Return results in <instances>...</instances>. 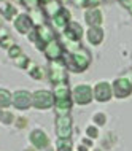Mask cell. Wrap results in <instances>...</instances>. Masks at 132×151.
Segmentation results:
<instances>
[{
    "mask_svg": "<svg viewBox=\"0 0 132 151\" xmlns=\"http://www.w3.org/2000/svg\"><path fill=\"white\" fill-rule=\"evenodd\" d=\"M65 65H67V70L72 73H81L84 70H88V67L92 62V56H91L89 50L81 46L80 50H76L75 52H67L65 54Z\"/></svg>",
    "mask_w": 132,
    "mask_h": 151,
    "instance_id": "1",
    "label": "cell"
},
{
    "mask_svg": "<svg viewBox=\"0 0 132 151\" xmlns=\"http://www.w3.org/2000/svg\"><path fill=\"white\" fill-rule=\"evenodd\" d=\"M56 30L53 29L49 24H43V26H37L30 34L27 35V40L30 42L37 50L40 51H45L46 45L53 40H56Z\"/></svg>",
    "mask_w": 132,
    "mask_h": 151,
    "instance_id": "2",
    "label": "cell"
},
{
    "mask_svg": "<svg viewBox=\"0 0 132 151\" xmlns=\"http://www.w3.org/2000/svg\"><path fill=\"white\" fill-rule=\"evenodd\" d=\"M48 80L53 83V86L61 83H69V70L64 59H59L56 62H48Z\"/></svg>",
    "mask_w": 132,
    "mask_h": 151,
    "instance_id": "3",
    "label": "cell"
},
{
    "mask_svg": "<svg viewBox=\"0 0 132 151\" xmlns=\"http://www.w3.org/2000/svg\"><path fill=\"white\" fill-rule=\"evenodd\" d=\"M72 99L76 105H89L94 100V89L89 84H78L72 91Z\"/></svg>",
    "mask_w": 132,
    "mask_h": 151,
    "instance_id": "4",
    "label": "cell"
},
{
    "mask_svg": "<svg viewBox=\"0 0 132 151\" xmlns=\"http://www.w3.org/2000/svg\"><path fill=\"white\" fill-rule=\"evenodd\" d=\"M43 54H45V58H46L48 62H56V60H59V59H64V56L67 54V51H65L64 43L61 42L59 38H56V40H53V42H49L46 45Z\"/></svg>",
    "mask_w": 132,
    "mask_h": 151,
    "instance_id": "5",
    "label": "cell"
},
{
    "mask_svg": "<svg viewBox=\"0 0 132 151\" xmlns=\"http://www.w3.org/2000/svg\"><path fill=\"white\" fill-rule=\"evenodd\" d=\"M34 97V107L38 110H48L54 107V94L51 91H45V89H40V91H35L32 94Z\"/></svg>",
    "mask_w": 132,
    "mask_h": 151,
    "instance_id": "6",
    "label": "cell"
},
{
    "mask_svg": "<svg viewBox=\"0 0 132 151\" xmlns=\"http://www.w3.org/2000/svg\"><path fill=\"white\" fill-rule=\"evenodd\" d=\"M113 86V96L116 99H126L132 94V81L127 76H119L111 83Z\"/></svg>",
    "mask_w": 132,
    "mask_h": 151,
    "instance_id": "7",
    "label": "cell"
},
{
    "mask_svg": "<svg viewBox=\"0 0 132 151\" xmlns=\"http://www.w3.org/2000/svg\"><path fill=\"white\" fill-rule=\"evenodd\" d=\"M13 27L18 34L21 35H29L32 30L35 29V22L32 19L30 14H26V13H21L18 18L13 21Z\"/></svg>",
    "mask_w": 132,
    "mask_h": 151,
    "instance_id": "8",
    "label": "cell"
},
{
    "mask_svg": "<svg viewBox=\"0 0 132 151\" xmlns=\"http://www.w3.org/2000/svg\"><path fill=\"white\" fill-rule=\"evenodd\" d=\"M11 105L16 110H27L34 105V97L26 89H19V91L13 92V102H11Z\"/></svg>",
    "mask_w": 132,
    "mask_h": 151,
    "instance_id": "9",
    "label": "cell"
},
{
    "mask_svg": "<svg viewBox=\"0 0 132 151\" xmlns=\"http://www.w3.org/2000/svg\"><path fill=\"white\" fill-rule=\"evenodd\" d=\"M73 121L70 115L57 116L56 118V135L59 138H70L73 132Z\"/></svg>",
    "mask_w": 132,
    "mask_h": 151,
    "instance_id": "10",
    "label": "cell"
},
{
    "mask_svg": "<svg viewBox=\"0 0 132 151\" xmlns=\"http://www.w3.org/2000/svg\"><path fill=\"white\" fill-rule=\"evenodd\" d=\"M94 89V100L97 102H108L111 97H113V86L108 83V81H99Z\"/></svg>",
    "mask_w": 132,
    "mask_h": 151,
    "instance_id": "11",
    "label": "cell"
},
{
    "mask_svg": "<svg viewBox=\"0 0 132 151\" xmlns=\"http://www.w3.org/2000/svg\"><path fill=\"white\" fill-rule=\"evenodd\" d=\"M49 22H51V27L54 30H59V32H64L65 29H67V26L70 22H72V14H70V11L67 10V8H62V10L57 13L54 18L49 19Z\"/></svg>",
    "mask_w": 132,
    "mask_h": 151,
    "instance_id": "12",
    "label": "cell"
},
{
    "mask_svg": "<svg viewBox=\"0 0 132 151\" xmlns=\"http://www.w3.org/2000/svg\"><path fill=\"white\" fill-rule=\"evenodd\" d=\"M62 37L65 40H70V42H76V43H81V38L84 37V29L80 22L76 21H72L67 26V29L62 32Z\"/></svg>",
    "mask_w": 132,
    "mask_h": 151,
    "instance_id": "13",
    "label": "cell"
},
{
    "mask_svg": "<svg viewBox=\"0 0 132 151\" xmlns=\"http://www.w3.org/2000/svg\"><path fill=\"white\" fill-rule=\"evenodd\" d=\"M84 22L88 24V27H102L104 14L99 8H88L84 11Z\"/></svg>",
    "mask_w": 132,
    "mask_h": 151,
    "instance_id": "14",
    "label": "cell"
},
{
    "mask_svg": "<svg viewBox=\"0 0 132 151\" xmlns=\"http://www.w3.org/2000/svg\"><path fill=\"white\" fill-rule=\"evenodd\" d=\"M84 37H86V42L92 46H99L102 42H104V29L102 27H88V30L84 32Z\"/></svg>",
    "mask_w": 132,
    "mask_h": 151,
    "instance_id": "15",
    "label": "cell"
},
{
    "mask_svg": "<svg viewBox=\"0 0 132 151\" xmlns=\"http://www.w3.org/2000/svg\"><path fill=\"white\" fill-rule=\"evenodd\" d=\"M29 140H30V143L34 145L35 148H38V150H45V148L49 145L48 135L43 132V130H40V129L32 130L30 135H29Z\"/></svg>",
    "mask_w": 132,
    "mask_h": 151,
    "instance_id": "16",
    "label": "cell"
},
{
    "mask_svg": "<svg viewBox=\"0 0 132 151\" xmlns=\"http://www.w3.org/2000/svg\"><path fill=\"white\" fill-rule=\"evenodd\" d=\"M73 104H75V102H73L72 97H69V99H56L54 110H56L57 116L69 115V113L72 111V108H73Z\"/></svg>",
    "mask_w": 132,
    "mask_h": 151,
    "instance_id": "17",
    "label": "cell"
},
{
    "mask_svg": "<svg viewBox=\"0 0 132 151\" xmlns=\"http://www.w3.org/2000/svg\"><path fill=\"white\" fill-rule=\"evenodd\" d=\"M62 8H64V5H62L61 0H49V2H46V3H43V5H42V10H43V13L46 14L48 19L54 18V16L59 13Z\"/></svg>",
    "mask_w": 132,
    "mask_h": 151,
    "instance_id": "18",
    "label": "cell"
},
{
    "mask_svg": "<svg viewBox=\"0 0 132 151\" xmlns=\"http://www.w3.org/2000/svg\"><path fill=\"white\" fill-rule=\"evenodd\" d=\"M0 16H2L5 21H14L19 16V13H18V10H16V6L13 3L0 2Z\"/></svg>",
    "mask_w": 132,
    "mask_h": 151,
    "instance_id": "19",
    "label": "cell"
},
{
    "mask_svg": "<svg viewBox=\"0 0 132 151\" xmlns=\"http://www.w3.org/2000/svg\"><path fill=\"white\" fill-rule=\"evenodd\" d=\"M29 76H30L32 80H37V81H42L45 80V76L48 75V70L42 65H37V64H32V67L29 68Z\"/></svg>",
    "mask_w": 132,
    "mask_h": 151,
    "instance_id": "20",
    "label": "cell"
},
{
    "mask_svg": "<svg viewBox=\"0 0 132 151\" xmlns=\"http://www.w3.org/2000/svg\"><path fill=\"white\" fill-rule=\"evenodd\" d=\"M13 102V94H11L8 89L0 88V108H6L11 105Z\"/></svg>",
    "mask_w": 132,
    "mask_h": 151,
    "instance_id": "21",
    "label": "cell"
},
{
    "mask_svg": "<svg viewBox=\"0 0 132 151\" xmlns=\"http://www.w3.org/2000/svg\"><path fill=\"white\" fill-rule=\"evenodd\" d=\"M32 19H34V22H35V27L37 26H43V24H46V14L43 13V10L42 8H35V10H32Z\"/></svg>",
    "mask_w": 132,
    "mask_h": 151,
    "instance_id": "22",
    "label": "cell"
},
{
    "mask_svg": "<svg viewBox=\"0 0 132 151\" xmlns=\"http://www.w3.org/2000/svg\"><path fill=\"white\" fill-rule=\"evenodd\" d=\"M14 65L18 68H21V70H29V68L32 67V60L29 56L22 54V56H19L18 59H14Z\"/></svg>",
    "mask_w": 132,
    "mask_h": 151,
    "instance_id": "23",
    "label": "cell"
},
{
    "mask_svg": "<svg viewBox=\"0 0 132 151\" xmlns=\"http://www.w3.org/2000/svg\"><path fill=\"white\" fill-rule=\"evenodd\" d=\"M56 146H57L56 151H72L73 150L72 138H57Z\"/></svg>",
    "mask_w": 132,
    "mask_h": 151,
    "instance_id": "24",
    "label": "cell"
},
{
    "mask_svg": "<svg viewBox=\"0 0 132 151\" xmlns=\"http://www.w3.org/2000/svg\"><path fill=\"white\" fill-rule=\"evenodd\" d=\"M14 45V42H13V37H11L10 34H6V35H2L0 37V48L2 50H10L11 46Z\"/></svg>",
    "mask_w": 132,
    "mask_h": 151,
    "instance_id": "25",
    "label": "cell"
},
{
    "mask_svg": "<svg viewBox=\"0 0 132 151\" xmlns=\"http://www.w3.org/2000/svg\"><path fill=\"white\" fill-rule=\"evenodd\" d=\"M24 52H22V48L19 46V45H13V46L10 48V50H8V58H10L11 60H14V59H18L19 56H22Z\"/></svg>",
    "mask_w": 132,
    "mask_h": 151,
    "instance_id": "26",
    "label": "cell"
},
{
    "mask_svg": "<svg viewBox=\"0 0 132 151\" xmlns=\"http://www.w3.org/2000/svg\"><path fill=\"white\" fill-rule=\"evenodd\" d=\"M22 6L27 8V10H35V8H40V5H42V2L40 0H21Z\"/></svg>",
    "mask_w": 132,
    "mask_h": 151,
    "instance_id": "27",
    "label": "cell"
},
{
    "mask_svg": "<svg viewBox=\"0 0 132 151\" xmlns=\"http://www.w3.org/2000/svg\"><path fill=\"white\" fill-rule=\"evenodd\" d=\"M97 135H99L97 126H89V127L86 129V137L88 138H97Z\"/></svg>",
    "mask_w": 132,
    "mask_h": 151,
    "instance_id": "28",
    "label": "cell"
},
{
    "mask_svg": "<svg viewBox=\"0 0 132 151\" xmlns=\"http://www.w3.org/2000/svg\"><path fill=\"white\" fill-rule=\"evenodd\" d=\"M94 122H96L97 126H104L105 121H107V116L104 115V113H97V115H94Z\"/></svg>",
    "mask_w": 132,
    "mask_h": 151,
    "instance_id": "29",
    "label": "cell"
},
{
    "mask_svg": "<svg viewBox=\"0 0 132 151\" xmlns=\"http://www.w3.org/2000/svg\"><path fill=\"white\" fill-rule=\"evenodd\" d=\"M104 2V0H86L84 3V10H88V8H99V5Z\"/></svg>",
    "mask_w": 132,
    "mask_h": 151,
    "instance_id": "30",
    "label": "cell"
},
{
    "mask_svg": "<svg viewBox=\"0 0 132 151\" xmlns=\"http://www.w3.org/2000/svg\"><path fill=\"white\" fill-rule=\"evenodd\" d=\"M73 3H75L76 6H80V8H84V3H86V0H72Z\"/></svg>",
    "mask_w": 132,
    "mask_h": 151,
    "instance_id": "31",
    "label": "cell"
},
{
    "mask_svg": "<svg viewBox=\"0 0 132 151\" xmlns=\"http://www.w3.org/2000/svg\"><path fill=\"white\" fill-rule=\"evenodd\" d=\"M13 119H14V118L11 116V115H8V113H5V115H3V122H11Z\"/></svg>",
    "mask_w": 132,
    "mask_h": 151,
    "instance_id": "32",
    "label": "cell"
},
{
    "mask_svg": "<svg viewBox=\"0 0 132 151\" xmlns=\"http://www.w3.org/2000/svg\"><path fill=\"white\" fill-rule=\"evenodd\" d=\"M81 143H83L84 146H88V148H89V146L92 145V142H91V140H88V137H86V138H83V142H81Z\"/></svg>",
    "mask_w": 132,
    "mask_h": 151,
    "instance_id": "33",
    "label": "cell"
},
{
    "mask_svg": "<svg viewBox=\"0 0 132 151\" xmlns=\"http://www.w3.org/2000/svg\"><path fill=\"white\" fill-rule=\"evenodd\" d=\"M26 122H27V121L24 119V118H22V119H19V121H18V127H26V126H24Z\"/></svg>",
    "mask_w": 132,
    "mask_h": 151,
    "instance_id": "34",
    "label": "cell"
},
{
    "mask_svg": "<svg viewBox=\"0 0 132 151\" xmlns=\"http://www.w3.org/2000/svg\"><path fill=\"white\" fill-rule=\"evenodd\" d=\"M78 150H80V151H88V146H84L83 143H81L80 146H78Z\"/></svg>",
    "mask_w": 132,
    "mask_h": 151,
    "instance_id": "35",
    "label": "cell"
},
{
    "mask_svg": "<svg viewBox=\"0 0 132 151\" xmlns=\"http://www.w3.org/2000/svg\"><path fill=\"white\" fill-rule=\"evenodd\" d=\"M3 115H5V113H3L2 108H0V121H3Z\"/></svg>",
    "mask_w": 132,
    "mask_h": 151,
    "instance_id": "36",
    "label": "cell"
},
{
    "mask_svg": "<svg viewBox=\"0 0 132 151\" xmlns=\"http://www.w3.org/2000/svg\"><path fill=\"white\" fill-rule=\"evenodd\" d=\"M3 21H5V19H3L2 16H0V27H3Z\"/></svg>",
    "mask_w": 132,
    "mask_h": 151,
    "instance_id": "37",
    "label": "cell"
},
{
    "mask_svg": "<svg viewBox=\"0 0 132 151\" xmlns=\"http://www.w3.org/2000/svg\"><path fill=\"white\" fill-rule=\"evenodd\" d=\"M127 11H129V13H131V14H132V5H131V6H129V8H127Z\"/></svg>",
    "mask_w": 132,
    "mask_h": 151,
    "instance_id": "38",
    "label": "cell"
},
{
    "mask_svg": "<svg viewBox=\"0 0 132 151\" xmlns=\"http://www.w3.org/2000/svg\"><path fill=\"white\" fill-rule=\"evenodd\" d=\"M0 2H5V3H11V0H0Z\"/></svg>",
    "mask_w": 132,
    "mask_h": 151,
    "instance_id": "39",
    "label": "cell"
},
{
    "mask_svg": "<svg viewBox=\"0 0 132 151\" xmlns=\"http://www.w3.org/2000/svg\"><path fill=\"white\" fill-rule=\"evenodd\" d=\"M40 2H42V5H43V3H46V2H49V0H40Z\"/></svg>",
    "mask_w": 132,
    "mask_h": 151,
    "instance_id": "40",
    "label": "cell"
},
{
    "mask_svg": "<svg viewBox=\"0 0 132 151\" xmlns=\"http://www.w3.org/2000/svg\"><path fill=\"white\" fill-rule=\"evenodd\" d=\"M97 151H100V150H97Z\"/></svg>",
    "mask_w": 132,
    "mask_h": 151,
    "instance_id": "41",
    "label": "cell"
},
{
    "mask_svg": "<svg viewBox=\"0 0 132 151\" xmlns=\"http://www.w3.org/2000/svg\"><path fill=\"white\" fill-rule=\"evenodd\" d=\"M131 81H132V80H131Z\"/></svg>",
    "mask_w": 132,
    "mask_h": 151,
    "instance_id": "42",
    "label": "cell"
}]
</instances>
